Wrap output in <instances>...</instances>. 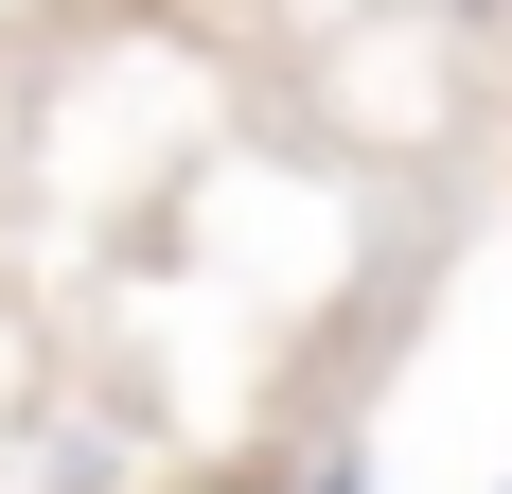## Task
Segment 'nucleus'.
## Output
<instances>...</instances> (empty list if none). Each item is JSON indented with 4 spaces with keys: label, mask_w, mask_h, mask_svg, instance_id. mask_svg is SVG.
<instances>
[]
</instances>
